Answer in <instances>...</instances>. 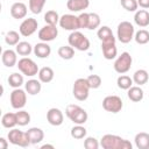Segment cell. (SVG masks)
I'll return each instance as SVG.
<instances>
[{"label":"cell","mask_w":149,"mask_h":149,"mask_svg":"<svg viewBox=\"0 0 149 149\" xmlns=\"http://www.w3.org/2000/svg\"><path fill=\"white\" fill-rule=\"evenodd\" d=\"M135 146L139 149H149V134L141 132L135 135Z\"/></svg>","instance_id":"obj_23"},{"label":"cell","mask_w":149,"mask_h":149,"mask_svg":"<svg viewBox=\"0 0 149 149\" xmlns=\"http://www.w3.org/2000/svg\"><path fill=\"white\" fill-rule=\"evenodd\" d=\"M87 81H88V85L91 88H99L102 80H101V77L99 74H90L87 78Z\"/></svg>","instance_id":"obj_41"},{"label":"cell","mask_w":149,"mask_h":149,"mask_svg":"<svg viewBox=\"0 0 149 149\" xmlns=\"http://www.w3.org/2000/svg\"><path fill=\"white\" fill-rule=\"evenodd\" d=\"M59 19H61V16L58 15V13L56 10H48L44 14V21L47 24L56 26L57 23H59Z\"/></svg>","instance_id":"obj_35"},{"label":"cell","mask_w":149,"mask_h":149,"mask_svg":"<svg viewBox=\"0 0 149 149\" xmlns=\"http://www.w3.org/2000/svg\"><path fill=\"white\" fill-rule=\"evenodd\" d=\"M120 3L127 12H136L139 7L137 0H120Z\"/></svg>","instance_id":"obj_40"},{"label":"cell","mask_w":149,"mask_h":149,"mask_svg":"<svg viewBox=\"0 0 149 149\" xmlns=\"http://www.w3.org/2000/svg\"><path fill=\"white\" fill-rule=\"evenodd\" d=\"M65 114L76 125H84L88 119L87 112L84 108H81L80 106L74 105V104H71L66 107Z\"/></svg>","instance_id":"obj_2"},{"label":"cell","mask_w":149,"mask_h":149,"mask_svg":"<svg viewBox=\"0 0 149 149\" xmlns=\"http://www.w3.org/2000/svg\"><path fill=\"white\" fill-rule=\"evenodd\" d=\"M123 107L122 99L118 95H107L102 100V108L109 113H119Z\"/></svg>","instance_id":"obj_9"},{"label":"cell","mask_w":149,"mask_h":149,"mask_svg":"<svg viewBox=\"0 0 149 149\" xmlns=\"http://www.w3.org/2000/svg\"><path fill=\"white\" fill-rule=\"evenodd\" d=\"M59 26L64 30H70V31L78 30L80 28L79 21H78V16H76L73 14H64V15H62L61 19H59Z\"/></svg>","instance_id":"obj_11"},{"label":"cell","mask_w":149,"mask_h":149,"mask_svg":"<svg viewBox=\"0 0 149 149\" xmlns=\"http://www.w3.org/2000/svg\"><path fill=\"white\" fill-rule=\"evenodd\" d=\"M34 54L38 58H48L51 54V48L48 44V42H41L34 45Z\"/></svg>","instance_id":"obj_18"},{"label":"cell","mask_w":149,"mask_h":149,"mask_svg":"<svg viewBox=\"0 0 149 149\" xmlns=\"http://www.w3.org/2000/svg\"><path fill=\"white\" fill-rule=\"evenodd\" d=\"M99 146H100V143H99L98 140H97L95 137H93V136H88V137H86L85 141H84V147H85L86 149H98Z\"/></svg>","instance_id":"obj_42"},{"label":"cell","mask_w":149,"mask_h":149,"mask_svg":"<svg viewBox=\"0 0 149 149\" xmlns=\"http://www.w3.org/2000/svg\"><path fill=\"white\" fill-rule=\"evenodd\" d=\"M8 148V142L6 139L0 137V149H7Z\"/></svg>","instance_id":"obj_45"},{"label":"cell","mask_w":149,"mask_h":149,"mask_svg":"<svg viewBox=\"0 0 149 149\" xmlns=\"http://www.w3.org/2000/svg\"><path fill=\"white\" fill-rule=\"evenodd\" d=\"M24 87H26V91L28 94L30 95H36L41 92L42 90V84H41V80L38 79H29L26 84H24Z\"/></svg>","instance_id":"obj_22"},{"label":"cell","mask_w":149,"mask_h":149,"mask_svg":"<svg viewBox=\"0 0 149 149\" xmlns=\"http://www.w3.org/2000/svg\"><path fill=\"white\" fill-rule=\"evenodd\" d=\"M101 51L106 59H114L118 55V49L115 44V38L101 42Z\"/></svg>","instance_id":"obj_14"},{"label":"cell","mask_w":149,"mask_h":149,"mask_svg":"<svg viewBox=\"0 0 149 149\" xmlns=\"http://www.w3.org/2000/svg\"><path fill=\"white\" fill-rule=\"evenodd\" d=\"M134 35H135V28L129 21H122L118 24L116 37L121 43L123 44L129 43L134 38Z\"/></svg>","instance_id":"obj_3"},{"label":"cell","mask_w":149,"mask_h":149,"mask_svg":"<svg viewBox=\"0 0 149 149\" xmlns=\"http://www.w3.org/2000/svg\"><path fill=\"white\" fill-rule=\"evenodd\" d=\"M86 133H87L86 128L83 127L81 125H76V126H73V127L71 128V132H70L71 136H72L73 139H76V140L84 139V137L86 136Z\"/></svg>","instance_id":"obj_34"},{"label":"cell","mask_w":149,"mask_h":149,"mask_svg":"<svg viewBox=\"0 0 149 149\" xmlns=\"http://www.w3.org/2000/svg\"><path fill=\"white\" fill-rule=\"evenodd\" d=\"M37 27H38L37 20L34 19V17H28V19H24L21 22L20 28H19V33L22 36L28 37V36H31L37 30Z\"/></svg>","instance_id":"obj_12"},{"label":"cell","mask_w":149,"mask_h":149,"mask_svg":"<svg viewBox=\"0 0 149 149\" xmlns=\"http://www.w3.org/2000/svg\"><path fill=\"white\" fill-rule=\"evenodd\" d=\"M44 148H51V149H52L54 146H52V144H43V146L41 147V149H44Z\"/></svg>","instance_id":"obj_46"},{"label":"cell","mask_w":149,"mask_h":149,"mask_svg":"<svg viewBox=\"0 0 149 149\" xmlns=\"http://www.w3.org/2000/svg\"><path fill=\"white\" fill-rule=\"evenodd\" d=\"M34 50V48L31 47V44L29 42H26V41H22V42H19L16 45H15V51L20 55V56H29L31 54V51Z\"/></svg>","instance_id":"obj_29"},{"label":"cell","mask_w":149,"mask_h":149,"mask_svg":"<svg viewBox=\"0 0 149 149\" xmlns=\"http://www.w3.org/2000/svg\"><path fill=\"white\" fill-rule=\"evenodd\" d=\"M7 137H8V141L14 146H19L22 148H27L28 146H30V140L27 135V132L12 128V130L8 132Z\"/></svg>","instance_id":"obj_6"},{"label":"cell","mask_w":149,"mask_h":149,"mask_svg":"<svg viewBox=\"0 0 149 149\" xmlns=\"http://www.w3.org/2000/svg\"><path fill=\"white\" fill-rule=\"evenodd\" d=\"M20 33L15 31V30H9L6 35H5V42L6 44L13 47V45H16L19 42H20Z\"/></svg>","instance_id":"obj_33"},{"label":"cell","mask_w":149,"mask_h":149,"mask_svg":"<svg viewBox=\"0 0 149 149\" xmlns=\"http://www.w3.org/2000/svg\"><path fill=\"white\" fill-rule=\"evenodd\" d=\"M78 21H79L80 28H86V29H87V24H88V13H81V14L78 16Z\"/></svg>","instance_id":"obj_43"},{"label":"cell","mask_w":149,"mask_h":149,"mask_svg":"<svg viewBox=\"0 0 149 149\" xmlns=\"http://www.w3.org/2000/svg\"><path fill=\"white\" fill-rule=\"evenodd\" d=\"M57 52H58V56L61 58L69 61V59H72L74 56V48H72L70 44L69 45H62V47H59Z\"/></svg>","instance_id":"obj_30"},{"label":"cell","mask_w":149,"mask_h":149,"mask_svg":"<svg viewBox=\"0 0 149 149\" xmlns=\"http://www.w3.org/2000/svg\"><path fill=\"white\" fill-rule=\"evenodd\" d=\"M133 78H130L129 76H126V74H121L120 77H118L116 79V84H118V87L121 88V90H128L133 86Z\"/></svg>","instance_id":"obj_31"},{"label":"cell","mask_w":149,"mask_h":149,"mask_svg":"<svg viewBox=\"0 0 149 149\" xmlns=\"http://www.w3.org/2000/svg\"><path fill=\"white\" fill-rule=\"evenodd\" d=\"M137 3H139V6H140L141 8H143V9L149 8V0H137Z\"/></svg>","instance_id":"obj_44"},{"label":"cell","mask_w":149,"mask_h":149,"mask_svg":"<svg viewBox=\"0 0 149 149\" xmlns=\"http://www.w3.org/2000/svg\"><path fill=\"white\" fill-rule=\"evenodd\" d=\"M57 36H58V29L56 26H52V24H45L38 30V38L42 42L54 41Z\"/></svg>","instance_id":"obj_13"},{"label":"cell","mask_w":149,"mask_h":149,"mask_svg":"<svg viewBox=\"0 0 149 149\" xmlns=\"http://www.w3.org/2000/svg\"><path fill=\"white\" fill-rule=\"evenodd\" d=\"M134 40L137 44H147L149 42V31L146 29H140L135 33Z\"/></svg>","instance_id":"obj_36"},{"label":"cell","mask_w":149,"mask_h":149,"mask_svg":"<svg viewBox=\"0 0 149 149\" xmlns=\"http://www.w3.org/2000/svg\"><path fill=\"white\" fill-rule=\"evenodd\" d=\"M90 6V0H68L66 7L71 12H81Z\"/></svg>","instance_id":"obj_21"},{"label":"cell","mask_w":149,"mask_h":149,"mask_svg":"<svg viewBox=\"0 0 149 149\" xmlns=\"http://www.w3.org/2000/svg\"><path fill=\"white\" fill-rule=\"evenodd\" d=\"M1 125L5 128H14L17 125L16 113H5L1 118Z\"/></svg>","instance_id":"obj_26"},{"label":"cell","mask_w":149,"mask_h":149,"mask_svg":"<svg viewBox=\"0 0 149 149\" xmlns=\"http://www.w3.org/2000/svg\"><path fill=\"white\" fill-rule=\"evenodd\" d=\"M37 74H38V79L41 80V83H45V84L50 83L54 79V76H55L54 70L49 66H44V68L40 69Z\"/></svg>","instance_id":"obj_28"},{"label":"cell","mask_w":149,"mask_h":149,"mask_svg":"<svg viewBox=\"0 0 149 149\" xmlns=\"http://www.w3.org/2000/svg\"><path fill=\"white\" fill-rule=\"evenodd\" d=\"M47 0H29V9L34 14H40L45 5Z\"/></svg>","instance_id":"obj_38"},{"label":"cell","mask_w":149,"mask_h":149,"mask_svg":"<svg viewBox=\"0 0 149 149\" xmlns=\"http://www.w3.org/2000/svg\"><path fill=\"white\" fill-rule=\"evenodd\" d=\"M27 135L30 140V144H37V143L42 142V140L44 139V132L37 127L29 128L27 130Z\"/></svg>","instance_id":"obj_20"},{"label":"cell","mask_w":149,"mask_h":149,"mask_svg":"<svg viewBox=\"0 0 149 149\" xmlns=\"http://www.w3.org/2000/svg\"><path fill=\"white\" fill-rule=\"evenodd\" d=\"M27 6L21 2V1H17V2H14L10 7V15L16 19V20H20V19H24L26 15H27Z\"/></svg>","instance_id":"obj_16"},{"label":"cell","mask_w":149,"mask_h":149,"mask_svg":"<svg viewBox=\"0 0 149 149\" xmlns=\"http://www.w3.org/2000/svg\"><path fill=\"white\" fill-rule=\"evenodd\" d=\"M16 119H17V125L23 127L30 122V114L27 111L20 109L19 112H16Z\"/></svg>","instance_id":"obj_37"},{"label":"cell","mask_w":149,"mask_h":149,"mask_svg":"<svg viewBox=\"0 0 149 149\" xmlns=\"http://www.w3.org/2000/svg\"><path fill=\"white\" fill-rule=\"evenodd\" d=\"M132 63H133V58L130 56L129 52L125 51L122 52L114 62V70L120 73V74H125L126 72H128L132 68Z\"/></svg>","instance_id":"obj_8"},{"label":"cell","mask_w":149,"mask_h":149,"mask_svg":"<svg viewBox=\"0 0 149 149\" xmlns=\"http://www.w3.org/2000/svg\"><path fill=\"white\" fill-rule=\"evenodd\" d=\"M90 85L86 78H78L74 80L73 83V87H72V94L73 97L79 100V101H84L88 98V92H90Z\"/></svg>","instance_id":"obj_5"},{"label":"cell","mask_w":149,"mask_h":149,"mask_svg":"<svg viewBox=\"0 0 149 149\" xmlns=\"http://www.w3.org/2000/svg\"><path fill=\"white\" fill-rule=\"evenodd\" d=\"M8 84L9 86L14 87V88H19L23 85V76L17 73V72H14L12 74H9L8 77Z\"/></svg>","instance_id":"obj_32"},{"label":"cell","mask_w":149,"mask_h":149,"mask_svg":"<svg viewBox=\"0 0 149 149\" xmlns=\"http://www.w3.org/2000/svg\"><path fill=\"white\" fill-rule=\"evenodd\" d=\"M97 36H98V38L101 42H106V41H109V40L115 38L114 35H113L112 29L108 26H101L98 29V31H97Z\"/></svg>","instance_id":"obj_27"},{"label":"cell","mask_w":149,"mask_h":149,"mask_svg":"<svg viewBox=\"0 0 149 149\" xmlns=\"http://www.w3.org/2000/svg\"><path fill=\"white\" fill-rule=\"evenodd\" d=\"M148 80H149V74H148V72H147L144 69L136 70V71L134 72V74H133V81H134L136 85H139V86L147 84Z\"/></svg>","instance_id":"obj_25"},{"label":"cell","mask_w":149,"mask_h":149,"mask_svg":"<svg viewBox=\"0 0 149 149\" xmlns=\"http://www.w3.org/2000/svg\"><path fill=\"white\" fill-rule=\"evenodd\" d=\"M47 120L51 126H61L64 121L63 112L59 108L52 107L47 112Z\"/></svg>","instance_id":"obj_15"},{"label":"cell","mask_w":149,"mask_h":149,"mask_svg":"<svg viewBox=\"0 0 149 149\" xmlns=\"http://www.w3.org/2000/svg\"><path fill=\"white\" fill-rule=\"evenodd\" d=\"M27 91L22 90V88H14L10 93L9 100H10V105L14 109H21L26 106L27 102Z\"/></svg>","instance_id":"obj_10"},{"label":"cell","mask_w":149,"mask_h":149,"mask_svg":"<svg viewBox=\"0 0 149 149\" xmlns=\"http://www.w3.org/2000/svg\"><path fill=\"white\" fill-rule=\"evenodd\" d=\"M69 44L79 50V51H86L90 49V40L80 31L78 30H74V31H71V34L69 35Z\"/></svg>","instance_id":"obj_4"},{"label":"cell","mask_w":149,"mask_h":149,"mask_svg":"<svg viewBox=\"0 0 149 149\" xmlns=\"http://www.w3.org/2000/svg\"><path fill=\"white\" fill-rule=\"evenodd\" d=\"M17 52L12 50V49H7V50H3L2 52V56H1V61H2V64L7 68H13L14 65L17 64Z\"/></svg>","instance_id":"obj_17"},{"label":"cell","mask_w":149,"mask_h":149,"mask_svg":"<svg viewBox=\"0 0 149 149\" xmlns=\"http://www.w3.org/2000/svg\"><path fill=\"white\" fill-rule=\"evenodd\" d=\"M100 16L97 13H88V24H87V29L90 30H94L100 26Z\"/></svg>","instance_id":"obj_39"},{"label":"cell","mask_w":149,"mask_h":149,"mask_svg":"<svg viewBox=\"0 0 149 149\" xmlns=\"http://www.w3.org/2000/svg\"><path fill=\"white\" fill-rule=\"evenodd\" d=\"M127 91H128V92H127L128 98H129L132 101H134V102L141 101V100L143 99V97H144V92H143V90H142L140 86H132V87L128 88Z\"/></svg>","instance_id":"obj_24"},{"label":"cell","mask_w":149,"mask_h":149,"mask_svg":"<svg viewBox=\"0 0 149 149\" xmlns=\"http://www.w3.org/2000/svg\"><path fill=\"white\" fill-rule=\"evenodd\" d=\"M100 146L104 149H132V143L128 140L114 134H106L100 140Z\"/></svg>","instance_id":"obj_1"},{"label":"cell","mask_w":149,"mask_h":149,"mask_svg":"<svg viewBox=\"0 0 149 149\" xmlns=\"http://www.w3.org/2000/svg\"><path fill=\"white\" fill-rule=\"evenodd\" d=\"M134 22L141 28L149 26V12L146 9H137L134 15Z\"/></svg>","instance_id":"obj_19"},{"label":"cell","mask_w":149,"mask_h":149,"mask_svg":"<svg viewBox=\"0 0 149 149\" xmlns=\"http://www.w3.org/2000/svg\"><path fill=\"white\" fill-rule=\"evenodd\" d=\"M16 66L22 72V74H24L27 77H34L40 71L37 64L29 57H22L21 59H19Z\"/></svg>","instance_id":"obj_7"}]
</instances>
